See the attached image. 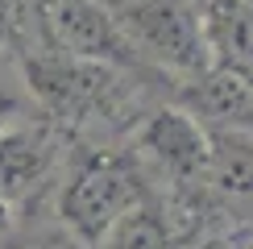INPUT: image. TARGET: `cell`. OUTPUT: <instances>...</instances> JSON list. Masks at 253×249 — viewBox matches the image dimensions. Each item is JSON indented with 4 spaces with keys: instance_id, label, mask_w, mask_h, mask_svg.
<instances>
[{
    "instance_id": "obj_1",
    "label": "cell",
    "mask_w": 253,
    "mask_h": 249,
    "mask_svg": "<svg viewBox=\"0 0 253 249\" xmlns=\"http://www.w3.org/2000/svg\"><path fill=\"white\" fill-rule=\"evenodd\" d=\"M154 195L145 166L129 145L75 141L50 200V216L79 249H96L108 228Z\"/></svg>"
},
{
    "instance_id": "obj_2",
    "label": "cell",
    "mask_w": 253,
    "mask_h": 249,
    "mask_svg": "<svg viewBox=\"0 0 253 249\" xmlns=\"http://www.w3.org/2000/svg\"><path fill=\"white\" fill-rule=\"evenodd\" d=\"M117 17L141 62L166 75L174 87L212 71V46L199 0H133L117 8Z\"/></svg>"
},
{
    "instance_id": "obj_3",
    "label": "cell",
    "mask_w": 253,
    "mask_h": 249,
    "mask_svg": "<svg viewBox=\"0 0 253 249\" xmlns=\"http://www.w3.org/2000/svg\"><path fill=\"white\" fill-rule=\"evenodd\" d=\"M145 166L154 191H191L208 195V162H212V129L183 108L178 100H162L125 141Z\"/></svg>"
},
{
    "instance_id": "obj_4",
    "label": "cell",
    "mask_w": 253,
    "mask_h": 249,
    "mask_svg": "<svg viewBox=\"0 0 253 249\" xmlns=\"http://www.w3.org/2000/svg\"><path fill=\"white\" fill-rule=\"evenodd\" d=\"M71 145V133L42 112L0 133V208L8 216L50 208Z\"/></svg>"
},
{
    "instance_id": "obj_5",
    "label": "cell",
    "mask_w": 253,
    "mask_h": 249,
    "mask_svg": "<svg viewBox=\"0 0 253 249\" xmlns=\"http://www.w3.org/2000/svg\"><path fill=\"white\" fill-rule=\"evenodd\" d=\"M34 4H38L42 50H58V54L87 58V62H108V67H125V71H150L133 50L117 8L108 0H34ZM150 75H158V71H150Z\"/></svg>"
},
{
    "instance_id": "obj_6",
    "label": "cell",
    "mask_w": 253,
    "mask_h": 249,
    "mask_svg": "<svg viewBox=\"0 0 253 249\" xmlns=\"http://www.w3.org/2000/svg\"><path fill=\"white\" fill-rule=\"evenodd\" d=\"M208 204L224 228H253V133L212 129Z\"/></svg>"
},
{
    "instance_id": "obj_7",
    "label": "cell",
    "mask_w": 253,
    "mask_h": 249,
    "mask_svg": "<svg viewBox=\"0 0 253 249\" xmlns=\"http://www.w3.org/2000/svg\"><path fill=\"white\" fill-rule=\"evenodd\" d=\"M212 46V67L253 75V4L249 0H199Z\"/></svg>"
},
{
    "instance_id": "obj_8",
    "label": "cell",
    "mask_w": 253,
    "mask_h": 249,
    "mask_svg": "<svg viewBox=\"0 0 253 249\" xmlns=\"http://www.w3.org/2000/svg\"><path fill=\"white\" fill-rule=\"evenodd\" d=\"M0 249H79V245L58 228L50 208H42V212L13 216L0 228Z\"/></svg>"
},
{
    "instance_id": "obj_9",
    "label": "cell",
    "mask_w": 253,
    "mask_h": 249,
    "mask_svg": "<svg viewBox=\"0 0 253 249\" xmlns=\"http://www.w3.org/2000/svg\"><path fill=\"white\" fill-rule=\"evenodd\" d=\"M42 50L38 4L34 0H0V54L25 58Z\"/></svg>"
},
{
    "instance_id": "obj_10",
    "label": "cell",
    "mask_w": 253,
    "mask_h": 249,
    "mask_svg": "<svg viewBox=\"0 0 253 249\" xmlns=\"http://www.w3.org/2000/svg\"><path fill=\"white\" fill-rule=\"evenodd\" d=\"M38 117L34 91L25 83V71H21V58L0 54V133H8L13 124Z\"/></svg>"
},
{
    "instance_id": "obj_11",
    "label": "cell",
    "mask_w": 253,
    "mask_h": 249,
    "mask_svg": "<svg viewBox=\"0 0 253 249\" xmlns=\"http://www.w3.org/2000/svg\"><path fill=\"white\" fill-rule=\"evenodd\" d=\"M191 249H253V228H216L199 237Z\"/></svg>"
},
{
    "instance_id": "obj_12",
    "label": "cell",
    "mask_w": 253,
    "mask_h": 249,
    "mask_svg": "<svg viewBox=\"0 0 253 249\" xmlns=\"http://www.w3.org/2000/svg\"><path fill=\"white\" fill-rule=\"evenodd\" d=\"M8 220H13V216H8V212H4V208H0V228H4Z\"/></svg>"
},
{
    "instance_id": "obj_13",
    "label": "cell",
    "mask_w": 253,
    "mask_h": 249,
    "mask_svg": "<svg viewBox=\"0 0 253 249\" xmlns=\"http://www.w3.org/2000/svg\"><path fill=\"white\" fill-rule=\"evenodd\" d=\"M108 4H112V8H125V4H133V0H108Z\"/></svg>"
},
{
    "instance_id": "obj_14",
    "label": "cell",
    "mask_w": 253,
    "mask_h": 249,
    "mask_svg": "<svg viewBox=\"0 0 253 249\" xmlns=\"http://www.w3.org/2000/svg\"><path fill=\"white\" fill-rule=\"evenodd\" d=\"M249 4H253V0H249Z\"/></svg>"
}]
</instances>
